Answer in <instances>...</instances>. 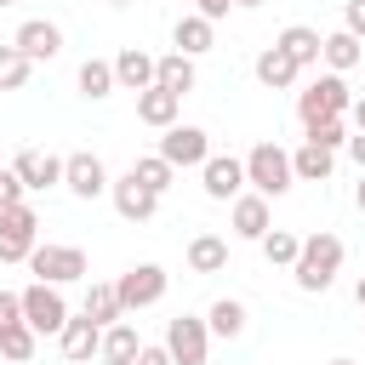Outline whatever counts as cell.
<instances>
[{"label": "cell", "instance_id": "6da1fadb", "mask_svg": "<svg viewBox=\"0 0 365 365\" xmlns=\"http://www.w3.org/2000/svg\"><path fill=\"white\" fill-rule=\"evenodd\" d=\"M336 268H342V240L336 234H308L302 240V251H297V262H291V279H297V291H331V279H336Z\"/></svg>", "mask_w": 365, "mask_h": 365}, {"label": "cell", "instance_id": "7a4b0ae2", "mask_svg": "<svg viewBox=\"0 0 365 365\" xmlns=\"http://www.w3.org/2000/svg\"><path fill=\"white\" fill-rule=\"evenodd\" d=\"M348 108H354V91H348V80L331 74V68L297 91V120H302V131L319 125V120H348Z\"/></svg>", "mask_w": 365, "mask_h": 365}, {"label": "cell", "instance_id": "3957f363", "mask_svg": "<svg viewBox=\"0 0 365 365\" xmlns=\"http://www.w3.org/2000/svg\"><path fill=\"white\" fill-rule=\"evenodd\" d=\"M245 182H251V194H262V200H279V194H291V154L279 148V143H257L245 160Z\"/></svg>", "mask_w": 365, "mask_h": 365}, {"label": "cell", "instance_id": "277c9868", "mask_svg": "<svg viewBox=\"0 0 365 365\" xmlns=\"http://www.w3.org/2000/svg\"><path fill=\"white\" fill-rule=\"evenodd\" d=\"M29 268H34L40 285H57V291H63V285L86 279V251H80V245H51V240H46V245L29 251Z\"/></svg>", "mask_w": 365, "mask_h": 365}, {"label": "cell", "instance_id": "5b68a950", "mask_svg": "<svg viewBox=\"0 0 365 365\" xmlns=\"http://www.w3.org/2000/svg\"><path fill=\"white\" fill-rule=\"evenodd\" d=\"M40 245V211L23 200V205H6L0 211V262H29V251Z\"/></svg>", "mask_w": 365, "mask_h": 365}, {"label": "cell", "instance_id": "8992f818", "mask_svg": "<svg viewBox=\"0 0 365 365\" xmlns=\"http://www.w3.org/2000/svg\"><path fill=\"white\" fill-rule=\"evenodd\" d=\"M165 285H171V274H165L160 262H131V268L114 279V291H120V308H125V314L154 308V302L165 297Z\"/></svg>", "mask_w": 365, "mask_h": 365}, {"label": "cell", "instance_id": "52a82bcc", "mask_svg": "<svg viewBox=\"0 0 365 365\" xmlns=\"http://www.w3.org/2000/svg\"><path fill=\"white\" fill-rule=\"evenodd\" d=\"M23 297V325L34 331V336H57L63 325H68V302H63V291L57 285H29V291H17Z\"/></svg>", "mask_w": 365, "mask_h": 365}, {"label": "cell", "instance_id": "ba28073f", "mask_svg": "<svg viewBox=\"0 0 365 365\" xmlns=\"http://www.w3.org/2000/svg\"><path fill=\"white\" fill-rule=\"evenodd\" d=\"M165 354H171L177 365H205V359H211V331H205V319H200V314H177V319L165 325Z\"/></svg>", "mask_w": 365, "mask_h": 365}, {"label": "cell", "instance_id": "9c48e42d", "mask_svg": "<svg viewBox=\"0 0 365 365\" xmlns=\"http://www.w3.org/2000/svg\"><path fill=\"white\" fill-rule=\"evenodd\" d=\"M108 182H114V177H108V165H103L91 148H80V154L63 160V188H68L74 200H103Z\"/></svg>", "mask_w": 365, "mask_h": 365}, {"label": "cell", "instance_id": "30bf717a", "mask_svg": "<svg viewBox=\"0 0 365 365\" xmlns=\"http://www.w3.org/2000/svg\"><path fill=\"white\" fill-rule=\"evenodd\" d=\"M160 160H165L171 171H188V165H205V160H211V137H205L200 125H171V131L160 137Z\"/></svg>", "mask_w": 365, "mask_h": 365}, {"label": "cell", "instance_id": "8fae6325", "mask_svg": "<svg viewBox=\"0 0 365 365\" xmlns=\"http://www.w3.org/2000/svg\"><path fill=\"white\" fill-rule=\"evenodd\" d=\"M11 46H17L29 63H51V57L63 51V29H57L51 17H29V23H17Z\"/></svg>", "mask_w": 365, "mask_h": 365}, {"label": "cell", "instance_id": "7c38bea8", "mask_svg": "<svg viewBox=\"0 0 365 365\" xmlns=\"http://www.w3.org/2000/svg\"><path fill=\"white\" fill-rule=\"evenodd\" d=\"M11 171H17V182H23L29 194H46V188L63 182V160H57L51 148H23V154L11 160Z\"/></svg>", "mask_w": 365, "mask_h": 365}, {"label": "cell", "instance_id": "4fadbf2b", "mask_svg": "<svg viewBox=\"0 0 365 365\" xmlns=\"http://www.w3.org/2000/svg\"><path fill=\"white\" fill-rule=\"evenodd\" d=\"M200 188H205V200H240L245 194V165L234 154H211L200 165Z\"/></svg>", "mask_w": 365, "mask_h": 365}, {"label": "cell", "instance_id": "5bb4252c", "mask_svg": "<svg viewBox=\"0 0 365 365\" xmlns=\"http://www.w3.org/2000/svg\"><path fill=\"white\" fill-rule=\"evenodd\" d=\"M228 222H234V240H251L257 245L274 228V211H268L262 194H240V200H228Z\"/></svg>", "mask_w": 365, "mask_h": 365}, {"label": "cell", "instance_id": "9a60e30c", "mask_svg": "<svg viewBox=\"0 0 365 365\" xmlns=\"http://www.w3.org/2000/svg\"><path fill=\"white\" fill-rule=\"evenodd\" d=\"M57 348H63V359H68V365H91V359H97V348H103V331H97L86 314H68V325L57 331Z\"/></svg>", "mask_w": 365, "mask_h": 365}, {"label": "cell", "instance_id": "2e32d148", "mask_svg": "<svg viewBox=\"0 0 365 365\" xmlns=\"http://www.w3.org/2000/svg\"><path fill=\"white\" fill-rule=\"evenodd\" d=\"M108 200H114V211H120L125 222H148V217L160 211V200H154V194H148V188H143V182H137L131 171L108 182Z\"/></svg>", "mask_w": 365, "mask_h": 365}, {"label": "cell", "instance_id": "e0dca14e", "mask_svg": "<svg viewBox=\"0 0 365 365\" xmlns=\"http://www.w3.org/2000/svg\"><path fill=\"white\" fill-rule=\"evenodd\" d=\"M154 86H160V91H171V97H188V91L200 86V68H194V57H182V51H165V57H154Z\"/></svg>", "mask_w": 365, "mask_h": 365}, {"label": "cell", "instance_id": "ac0fdd59", "mask_svg": "<svg viewBox=\"0 0 365 365\" xmlns=\"http://www.w3.org/2000/svg\"><path fill=\"white\" fill-rule=\"evenodd\" d=\"M319 63H325L331 74H348V68L365 63V46H359L348 29H331V34H319Z\"/></svg>", "mask_w": 365, "mask_h": 365}, {"label": "cell", "instance_id": "d6986e66", "mask_svg": "<svg viewBox=\"0 0 365 365\" xmlns=\"http://www.w3.org/2000/svg\"><path fill=\"white\" fill-rule=\"evenodd\" d=\"M114 86H120V91H131V97H137V91H148V86H154V57H148L143 46H125V51L114 57Z\"/></svg>", "mask_w": 365, "mask_h": 365}, {"label": "cell", "instance_id": "ffe728a7", "mask_svg": "<svg viewBox=\"0 0 365 365\" xmlns=\"http://www.w3.org/2000/svg\"><path fill=\"white\" fill-rule=\"evenodd\" d=\"M177 114H182V97H171V91H160V86L137 91V120H143V125L171 131V125H177Z\"/></svg>", "mask_w": 365, "mask_h": 365}, {"label": "cell", "instance_id": "44dd1931", "mask_svg": "<svg viewBox=\"0 0 365 365\" xmlns=\"http://www.w3.org/2000/svg\"><path fill=\"white\" fill-rule=\"evenodd\" d=\"M297 68H319V29H308V23H291V29H279V40H274Z\"/></svg>", "mask_w": 365, "mask_h": 365}, {"label": "cell", "instance_id": "7402d4cb", "mask_svg": "<svg viewBox=\"0 0 365 365\" xmlns=\"http://www.w3.org/2000/svg\"><path fill=\"white\" fill-rule=\"evenodd\" d=\"M297 74H302V68H297L279 46H262V51H257V86H268V91H291Z\"/></svg>", "mask_w": 365, "mask_h": 365}, {"label": "cell", "instance_id": "603a6c76", "mask_svg": "<svg viewBox=\"0 0 365 365\" xmlns=\"http://www.w3.org/2000/svg\"><path fill=\"white\" fill-rule=\"evenodd\" d=\"M228 268V240L222 234H194L188 240V274H222Z\"/></svg>", "mask_w": 365, "mask_h": 365}, {"label": "cell", "instance_id": "cb8c5ba5", "mask_svg": "<svg viewBox=\"0 0 365 365\" xmlns=\"http://www.w3.org/2000/svg\"><path fill=\"white\" fill-rule=\"evenodd\" d=\"M245 325H251V314H245L240 297H217V302L205 308V331H211V336H245Z\"/></svg>", "mask_w": 365, "mask_h": 365}, {"label": "cell", "instance_id": "d4e9b609", "mask_svg": "<svg viewBox=\"0 0 365 365\" xmlns=\"http://www.w3.org/2000/svg\"><path fill=\"white\" fill-rule=\"evenodd\" d=\"M137 348H143L137 325H131V319H120V325H108V331H103L97 359H103V365H131V359H137Z\"/></svg>", "mask_w": 365, "mask_h": 365}, {"label": "cell", "instance_id": "484cf974", "mask_svg": "<svg viewBox=\"0 0 365 365\" xmlns=\"http://www.w3.org/2000/svg\"><path fill=\"white\" fill-rule=\"evenodd\" d=\"M171 40H177V51H182V57H200V51H211V40H217V23H205L200 11H188V17H177Z\"/></svg>", "mask_w": 365, "mask_h": 365}, {"label": "cell", "instance_id": "4316f807", "mask_svg": "<svg viewBox=\"0 0 365 365\" xmlns=\"http://www.w3.org/2000/svg\"><path fill=\"white\" fill-rule=\"evenodd\" d=\"M331 165H336V154L319 148V143H302V148L291 154V177H297V182H325Z\"/></svg>", "mask_w": 365, "mask_h": 365}, {"label": "cell", "instance_id": "83f0119b", "mask_svg": "<svg viewBox=\"0 0 365 365\" xmlns=\"http://www.w3.org/2000/svg\"><path fill=\"white\" fill-rule=\"evenodd\" d=\"M80 314H86L97 331H108V325H120V319H125V308H120V291H114V285H91Z\"/></svg>", "mask_w": 365, "mask_h": 365}, {"label": "cell", "instance_id": "f1b7e54d", "mask_svg": "<svg viewBox=\"0 0 365 365\" xmlns=\"http://www.w3.org/2000/svg\"><path fill=\"white\" fill-rule=\"evenodd\" d=\"M74 86H80V97H91V103H103L108 91H120V86H114V63H103V57H86L80 74H74Z\"/></svg>", "mask_w": 365, "mask_h": 365}, {"label": "cell", "instance_id": "f546056e", "mask_svg": "<svg viewBox=\"0 0 365 365\" xmlns=\"http://www.w3.org/2000/svg\"><path fill=\"white\" fill-rule=\"evenodd\" d=\"M131 177H137V182H143V188H148L154 200H160V194H165V188L177 182V171H171V165H165L160 154H137V160H131Z\"/></svg>", "mask_w": 365, "mask_h": 365}, {"label": "cell", "instance_id": "4dcf8cb0", "mask_svg": "<svg viewBox=\"0 0 365 365\" xmlns=\"http://www.w3.org/2000/svg\"><path fill=\"white\" fill-rule=\"evenodd\" d=\"M34 348H40V336H34L23 319L0 331V359H6V365H29V359H34Z\"/></svg>", "mask_w": 365, "mask_h": 365}, {"label": "cell", "instance_id": "1f68e13d", "mask_svg": "<svg viewBox=\"0 0 365 365\" xmlns=\"http://www.w3.org/2000/svg\"><path fill=\"white\" fill-rule=\"evenodd\" d=\"M257 245H262V257H268L274 268H291V262H297V251H302V240H297L291 228H268Z\"/></svg>", "mask_w": 365, "mask_h": 365}, {"label": "cell", "instance_id": "d6a6232c", "mask_svg": "<svg viewBox=\"0 0 365 365\" xmlns=\"http://www.w3.org/2000/svg\"><path fill=\"white\" fill-rule=\"evenodd\" d=\"M34 74V63L17 51V46H0V91H23Z\"/></svg>", "mask_w": 365, "mask_h": 365}, {"label": "cell", "instance_id": "836d02e7", "mask_svg": "<svg viewBox=\"0 0 365 365\" xmlns=\"http://www.w3.org/2000/svg\"><path fill=\"white\" fill-rule=\"evenodd\" d=\"M302 143H319V148H331V154H336V148L348 143V125H342V120H319V125H308V131H302Z\"/></svg>", "mask_w": 365, "mask_h": 365}, {"label": "cell", "instance_id": "e575fe53", "mask_svg": "<svg viewBox=\"0 0 365 365\" xmlns=\"http://www.w3.org/2000/svg\"><path fill=\"white\" fill-rule=\"evenodd\" d=\"M23 194H29V188L17 182V171H11V165H0V211H6V205H23Z\"/></svg>", "mask_w": 365, "mask_h": 365}, {"label": "cell", "instance_id": "d590c367", "mask_svg": "<svg viewBox=\"0 0 365 365\" xmlns=\"http://www.w3.org/2000/svg\"><path fill=\"white\" fill-rule=\"evenodd\" d=\"M342 29L365 46V0H348V6H342Z\"/></svg>", "mask_w": 365, "mask_h": 365}, {"label": "cell", "instance_id": "8d00e7d4", "mask_svg": "<svg viewBox=\"0 0 365 365\" xmlns=\"http://www.w3.org/2000/svg\"><path fill=\"white\" fill-rule=\"evenodd\" d=\"M131 365H177V359H171V354H165V342H143V348H137V359H131Z\"/></svg>", "mask_w": 365, "mask_h": 365}, {"label": "cell", "instance_id": "74e56055", "mask_svg": "<svg viewBox=\"0 0 365 365\" xmlns=\"http://www.w3.org/2000/svg\"><path fill=\"white\" fill-rule=\"evenodd\" d=\"M17 319H23V297H17V291H0V331L17 325Z\"/></svg>", "mask_w": 365, "mask_h": 365}, {"label": "cell", "instance_id": "f35d334b", "mask_svg": "<svg viewBox=\"0 0 365 365\" xmlns=\"http://www.w3.org/2000/svg\"><path fill=\"white\" fill-rule=\"evenodd\" d=\"M228 6H234V0H194V11H200L205 23H222V17H228Z\"/></svg>", "mask_w": 365, "mask_h": 365}, {"label": "cell", "instance_id": "ab89813d", "mask_svg": "<svg viewBox=\"0 0 365 365\" xmlns=\"http://www.w3.org/2000/svg\"><path fill=\"white\" fill-rule=\"evenodd\" d=\"M342 148H348V154H354V165H359V171H365V131H359V137H348V143H342Z\"/></svg>", "mask_w": 365, "mask_h": 365}, {"label": "cell", "instance_id": "60d3db41", "mask_svg": "<svg viewBox=\"0 0 365 365\" xmlns=\"http://www.w3.org/2000/svg\"><path fill=\"white\" fill-rule=\"evenodd\" d=\"M348 120H354V125L365 131V97H354V108H348Z\"/></svg>", "mask_w": 365, "mask_h": 365}, {"label": "cell", "instance_id": "b9f144b4", "mask_svg": "<svg viewBox=\"0 0 365 365\" xmlns=\"http://www.w3.org/2000/svg\"><path fill=\"white\" fill-rule=\"evenodd\" d=\"M354 205L365 211V171H359V188H354Z\"/></svg>", "mask_w": 365, "mask_h": 365}, {"label": "cell", "instance_id": "7bdbcfd3", "mask_svg": "<svg viewBox=\"0 0 365 365\" xmlns=\"http://www.w3.org/2000/svg\"><path fill=\"white\" fill-rule=\"evenodd\" d=\"M354 302H359V308H365V274H359V285H354Z\"/></svg>", "mask_w": 365, "mask_h": 365}, {"label": "cell", "instance_id": "ee69618b", "mask_svg": "<svg viewBox=\"0 0 365 365\" xmlns=\"http://www.w3.org/2000/svg\"><path fill=\"white\" fill-rule=\"evenodd\" d=\"M234 6H240V11H257V6H268V0H234Z\"/></svg>", "mask_w": 365, "mask_h": 365}, {"label": "cell", "instance_id": "f6af8a7d", "mask_svg": "<svg viewBox=\"0 0 365 365\" xmlns=\"http://www.w3.org/2000/svg\"><path fill=\"white\" fill-rule=\"evenodd\" d=\"M331 365H354V359H331Z\"/></svg>", "mask_w": 365, "mask_h": 365}, {"label": "cell", "instance_id": "bcb514c9", "mask_svg": "<svg viewBox=\"0 0 365 365\" xmlns=\"http://www.w3.org/2000/svg\"><path fill=\"white\" fill-rule=\"evenodd\" d=\"M108 6H131V0H108Z\"/></svg>", "mask_w": 365, "mask_h": 365}, {"label": "cell", "instance_id": "7dc6e473", "mask_svg": "<svg viewBox=\"0 0 365 365\" xmlns=\"http://www.w3.org/2000/svg\"><path fill=\"white\" fill-rule=\"evenodd\" d=\"M0 6H17V0H0Z\"/></svg>", "mask_w": 365, "mask_h": 365}]
</instances>
